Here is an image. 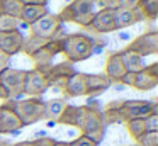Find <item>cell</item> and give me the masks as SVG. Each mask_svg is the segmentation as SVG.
I'll list each match as a JSON object with an SVG mask.
<instances>
[{
    "label": "cell",
    "mask_w": 158,
    "mask_h": 146,
    "mask_svg": "<svg viewBox=\"0 0 158 146\" xmlns=\"http://www.w3.org/2000/svg\"><path fill=\"white\" fill-rule=\"evenodd\" d=\"M139 146H158V132H144L138 139Z\"/></svg>",
    "instance_id": "f1b7e54d"
},
{
    "label": "cell",
    "mask_w": 158,
    "mask_h": 146,
    "mask_svg": "<svg viewBox=\"0 0 158 146\" xmlns=\"http://www.w3.org/2000/svg\"><path fill=\"white\" fill-rule=\"evenodd\" d=\"M44 14H48L46 5H24L19 20L24 22L26 26H31V24H34L38 19H41Z\"/></svg>",
    "instance_id": "7402d4cb"
},
{
    "label": "cell",
    "mask_w": 158,
    "mask_h": 146,
    "mask_svg": "<svg viewBox=\"0 0 158 146\" xmlns=\"http://www.w3.org/2000/svg\"><path fill=\"white\" fill-rule=\"evenodd\" d=\"M151 112H158V104L150 100H121L119 104V114L123 121L131 119H144Z\"/></svg>",
    "instance_id": "5b68a950"
},
{
    "label": "cell",
    "mask_w": 158,
    "mask_h": 146,
    "mask_svg": "<svg viewBox=\"0 0 158 146\" xmlns=\"http://www.w3.org/2000/svg\"><path fill=\"white\" fill-rule=\"evenodd\" d=\"M77 127L82 131V134H90L104 129L102 112L99 109L89 107V105H78L77 107Z\"/></svg>",
    "instance_id": "277c9868"
},
{
    "label": "cell",
    "mask_w": 158,
    "mask_h": 146,
    "mask_svg": "<svg viewBox=\"0 0 158 146\" xmlns=\"http://www.w3.org/2000/svg\"><path fill=\"white\" fill-rule=\"evenodd\" d=\"M24 78H26V70H17V68L9 66L0 73V83H2V87L7 88L10 98L17 100L19 95H22Z\"/></svg>",
    "instance_id": "ba28073f"
},
{
    "label": "cell",
    "mask_w": 158,
    "mask_h": 146,
    "mask_svg": "<svg viewBox=\"0 0 158 146\" xmlns=\"http://www.w3.org/2000/svg\"><path fill=\"white\" fill-rule=\"evenodd\" d=\"M0 98H2V100H9V98H10V95H9L7 88L2 87V83H0Z\"/></svg>",
    "instance_id": "8d00e7d4"
},
{
    "label": "cell",
    "mask_w": 158,
    "mask_h": 146,
    "mask_svg": "<svg viewBox=\"0 0 158 146\" xmlns=\"http://www.w3.org/2000/svg\"><path fill=\"white\" fill-rule=\"evenodd\" d=\"M55 124H56L55 121H48V122H46V126H48V127H53V126H55Z\"/></svg>",
    "instance_id": "ab89813d"
},
{
    "label": "cell",
    "mask_w": 158,
    "mask_h": 146,
    "mask_svg": "<svg viewBox=\"0 0 158 146\" xmlns=\"http://www.w3.org/2000/svg\"><path fill=\"white\" fill-rule=\"evenodd\" d=\"M126 49L134 51L139 56H150V54L158 53V32L156 31H148V32L141 34V36L134 37Z\"/></svg>",
    "instance_id": "9c48e42d"
},
{
    "label": "cell",
    "mask_w": 158,
    "mask_h": 146,
    "mask_svg": "<svg viewBox=\"0 0 158 146\" xmlns=\"http://www.w3.org/2000/svg\"><path fill=\"white\" fill-rule=\"evenodd\" d=\"M21 26V20L7 14H0V32H9V31H17Z\"/></svg>",
    "instance_id": "4316f807"
},
{
    "label": "cell",
    "mask_w": 158,
    "mask_h": 146,
    "mask_svg": "<svg viewBox=\"0 0 158 146\" xmlns=\"http://www.w3.org/2000/svg\"><path fill=\"white\" fill-rule=\"evenodd\" d=\"M55 146H70V143H58V141H56Z\"/></svg>",
    "instance_id": "f35d334b"
},
{
    "label": "cell",
    "mask_w": 158,
    "mask_h": 146,
    "mask_svg": "<svg viewBox=\"0 0 158 146\" xmlns=\"http://www.w3.org/2000/svg\"><path fill=\"white\" fill-rule=\"evenodd\" d=\"M158 85V63H151L136 73L134 87L139 92H148Z\"/></svg>",
    "instance_id": "7c38bea8"
},
{
    "label": "cell",
    "mask_w": 158,
    "mask_h": 146,
    "mask_svg": "<svg viewBox=\"0 0 158 146\" xmlns=\"http://www.w3.org/2000/svg\"><path fill=\"white\" fill-rule=\"evenodd\" d=\"M22 43H24V36L21 31H9V32H0V51L5 53L7 56H14V54L21 53Z\"/></svg>",
    "instance_id": "4fadbf2b"
},
{
    "label": "cell",
    "mask_w": 158,
    "mask_h": 146,
    "mask_svg": "<svg viewBox=\"0 0 158 146\" xmlns=\"http://www.w3.org/2000/svg\"><path fill=\"white\" fill-rule=\"evenodd\" d=\"M141 0H119V7L123 9H129V10H134L138 5H139Z\"/></svg>",
    "instance_id": "d6a6232c"
},
{
    "label": "cell",
    "mask_w": 158,
    "mask_h": 146,
    "mask_svg": "<svg viewBox=\"0 0 158 146\" xmlns=\"http://www.w3.org/2000/svg\"><path fill=\"white\" fill-rule=\"evenodd\" d=\"M95 49V41L87 34H66L61 39V53L70 63H80L89 60Z\"/></svg>",
    "instance_id": "6da1fadb"
},
{
    "label": "cell",
    "mask_w": 158,
    "mask_h": 146,
    "mask_svg": "<svg viewBox=\"0 0 158 146\" xmlns=\"http://www.w3.org/2000/svg\"><path fill=\"white\" fill-rule=\"evenodd\" d=\"M129 146H139V144H129Z\"/></svg>",
    "instance_id": "b9f144b4"
},
{
    "label": "cell",
    "mask_w": 158,
    "mask_h": 146,
    "mask_svg": "<svg viewBox=\"0 0 158 146\" xmlns=\"http://www.w3.org/2000/svg\"><path fill=\"white\" fill-rule=\"evenodd\" d=\"M75 68H73V63L70 61H65V63H58V65H51L48 70L44 71L46 80H48L49 87H56L60 90H65V85L68 81V78L75 73Z\"/></svg>",
    "instance_id": "30bf717a"
},
{
    "label": "cell",
    "mask_w": 158,
    "mask_h": 146,
    "mask_svg": "<svg viewBox=\"0 0 158 146\" xmlns=\"http://www.w3.org/2000/svg\"><path fill=\"white\" fill-rule=\"evenodd\" d=\"M112 81L100 73H85V87H87V95H99L104 90L110 87Z\"/></svg>",
    "instance_id": "e0dca14e"
},
{
    "label": "cell",
    "mask_w": 158,
    "mask_h": 146,
    "mask_svg": "<svg viewBox=\"0 0 158 146\" xmlns=\"http://www.w3.org/2000/svg\"><path fill=\"white\" fill-rule=\"evenodd\" d=\"M55 139L49 138V136H39V138H36L34 141H32V144L34 146H55Z\"/></svg>",
    "instance_id": "4dcf8cb0"
},
{
    "label": "cell",
    "mask_w": 158,
    "mask_h": 146,
    "mask_svg": "<svg viewBox=\"0 0 158 146\" xmlns=\"http://www.w3.org/2000/svg\"><path fill=\"white\" fill-rule=\"evenodd\" d=\"M90 29H94L97 34H107L114 32L116 26H114V10L109 9H100L99 12L94 14V19L90 22Z\"/></svg>",
    "instance_id": "5bb4252c"
},
{
    "label": "cell",
    "mask_w": 158,
    "mask_h": 146,
    "mask_svg": "<svg viewBox=\"0 0 158 146\" xmlns=\"http://www.w3.org/2000/svg\"><path fill=\"white\" fill-rule=\"evenodd\" d=\"M63 39V37H61ZM61 39H49L43 48L31 54V60L34 63V68L44 73L53 63V58L58 53H61Z\"/></svg>",
    "instance_id": "8992f818"
},
{
    "label": "cell",
    "mask_w": 158,
    "mask_h": 146,
    "mask_svg": "<svg viewBox=\"0 0 158 146\" xmlns=\"http://www.w3.org/2000/svg\"><path fill=\"white\" fill-rule=\"evenodd\" d=\"M126 127H127V132L131 134V138L136 139V141L146 132L143 119H131V121H126Z\"/></svg>",
    "instance_id": "d4e9b609"
},
{
    "label": "cell",
    "mask_w": 158,
    "mask_h": 146,
    "mask_svg": "<svg viewBox=\"0 0 158 146\" xmlns=\"http://www.w3.org/2000/svg\"><path fill=\"white\" fill-rule=\"evenodd\" d=\"M49 88V83L46 80V75L39 70H26V78H24V87L22 94L29 97H39Z\"/></svg>",
    "instance_id": "8fae6325"
},
{
    "label": "cell",
    "mask_w": 158,
    "mask_h": 146,
    "mask_svg": "<svg viewBox=\"0 0 158 146\" xmlns=\"http://www.w3.org/2000/svg\"><path fill=\"white\" fill-rule=\"evenodd\" d=\"M70 146H97V144L92 141V139L87 138L85 134H82V136H78L77 139H73V141L70 143Z\"/></svg>",
    "instance_id": "f546056e"
},
{
    "label": "cell",
    "mask_w": 158,
    "mask_h": 146,
    "mask_svg": "<svg viewBox=\"0 0 158 146\" xmlns=\"http://www.w3.org/2000/svg\"><path fill=\"white\" fill-rule=\"evenodd\" d=\"M143 121H144V129H146V132H158V112L148 114Z\"/></svg>",
    "instance_id": "83f0119b"
},
{
    "label": "cell",
    "mask_w": 158,
    "mask_h": 146,
    "mask_svg": "<svg viewBox=\"0 0 158 146\" xmlns=\"http://www.w3.org/2000/svg\"><path fill=\"white\" fill-rule=\"evenodd\" d=\"M94 0H72L66 7H63L61 12L56 14L58 19L63 22H73L82 27H89L94 19Z\"/></svg>",
    "instance_id": "7a4b0ae2"
},
{
    "label": "cell",
    "mask_w": 158,
    "mask_h": 146,
    "mask_svg": "<svg viewBox=\"0 0 158 146\" xmlns=\"http://www.w3.org/2000/svg\"><path fill=\"white\" fill-rule=\"evenodd\" d=\"M119 56H121V60H123V65H124L127 73H138V71H141L146 66L144 61H143V56H139V54L134 53V51L123 49V51H119Z\"/></svg>",
    "instance_id": "d6986e66"
},
{
    "label": "cell",
    "mask_w": 158,
    "mask_h": 146,
    "mask_svg": "<svg viewBox=\"0 0 158 146\" xmlns=\"http://www.w3.org/2000/svg\"><path fill=\"white\" fill-rule=\"evenodd\" d=\"M124 75H126V68L123 65L119 53H110L106 61V77L110 81H121Z\"/></svg>",
    "instance_id": "2e32d148"
},
{
    "label": "cell",
    "mask_w": 158,
    "mask_h": 146,
    "mask_svg": "<svg viewBox=\"0 0 158 146\" xmlns=\"http://www.w3.org/2000/svg\"><path fill=\"white\" fill-rule=\"evenodd\" d=\"M12 146H34V144H32V141H21V143H15Z\"/></svg>",
    "instance_id": "74e56055"
},
{
    "label": "cell",
    "mask_w": 158,
    "mask_h": 146,
    "mask_svg": "<svg viewBox=\"0 0 158 146\" xmlns=\"http://www.w3.org/2000/svg\"><path fill=\"white\" fill-rule=\"evenodd\" d=\"M9 63H10V56H7L5 53L0 51V73H2L5 68H9Z\"/></svg>",
    "instance_id": "e575fe53"
},
{
    "label": "cell",
    "mask_w": 158,
    "mask_h": 146,
    "mask_svg": "<svg viewBox=\"0 0 158 146\" xmlns=\"http://www.w3.org/2000/svg\"><path fill=\"white\" fill-rule=\"evenodd\" d=\"M46 43H48V39H43V37H38V36H34V34H31L29 37H24L21 51H24L27 56H31L34 51H38L39 48H43Z\"/></svg>",
    "instance_id": "cb8c5ba5"
},
{
    "label": "cell",
    "mask_w": 158,
    "mask_h": 146,
    "mask_svg": "<svg viewBox=\"0 0 158 146\" xmlns=\"http://www.w3.org/2000/svg\"><path fill=\"white\" fill-rule=\"evenodd\" d=\"M22 5H46L48 0H21Z\"/></svg>",
    "instance_id": "d590c367"
},
{
    "label": "cell",
    "mask_w": 158,
    "mask_h": 146,
    "mask_svg": "<svg viewBox=\"0 0 158 146\" xmlns=\"http://www.w3.org/2000/svg\"><path fill=\"white\" fill-rule=\"evenodd\" d=\"M94 2H97V0H94Z\"/></svg>",
    "instance_id": "7bdbcfd3"
},
{
    "label": "cell",
    "mask_w": 158,
    "mask_h": 146,
    "mask_svg": "<svg viewBox=\"0 0 158 146\" xmlns=\"http://www.w3.org/2000/svg\"><path fill=\"white\" fill-rule=\"evenodd\" d=\"M134 14L139 20H155L158 17V0H141L134 9Z\"/></svg>",
    "instance_id": "ffe728a7"
},
{
    "label": "cell",
    "mask_w": 158,
    "mask_h": 146,
    "mask_svg": "<svg viewBox=\"0 0 158 146\" xmlns=\"http://www.w3.org/2000/svg\"><path fill=\"white\" fill-rule=\"evenodd\" d=\"M68 102L65 98H51V100L44 102V119L46 121H58L60 114L63 112V109L66 107Z\"/></svg>",
    "instance_id": "603a6c76"
},
{
    "label": "cell",
    "mask_w": 158,
    "mask_h": 146,
    "mask_svg": "<svg viewBox=\"0 0 158 146\" xmlns=\"http://www.w3.org/2000/svg\"><path fill=\"white\" fill-rule=\"evenodd\" d=\"M31 34L38 37H43V39H53L60 31L63 29V24L61 20L58 19L56 14H44L41 19H38L34 24H31Z\"/></svg>",
    "instance_id": "52a82bcc"
},
{
    "label": "cell",
    "mask_w": 158,
    "mask_h": 146,
    "mask_svg": "<svg viewBox=\"0 0 158 146\" xmlns=\"http://www.w3.org/2000/svg\"><path fill=\"white\" fill-rule=\"evenodd\" d=\"M66 97H83L87 95V87H85V73L82 71H75L72 77L68 78L65 85V90Z\"/></svg>",
    "instance_id": "ac0fdd59"
},
{
    "label": "cell",
    "mask_w": 158,
    "mask_h": 146,
    "mask_svg": "<svg viewBox=\"0 0 158 146\" xmlns=\"http://www.w3.org/2000/svg\"><path fill=\"white\" fill-rule=\"evenodd\" d=\"M0 146H12V144H9V143H7V141H4V143L0 141Z\"/></svg>",
    "instance_id": "60d3db41"
},
{
    "label": "cell",
    "mask_w": 158,
    "mask_h": 146,
    "mask_svg": "<svg viewBox=\"0 0 158 146\" xmlns=\"http://www.w3.org/2000/svg\"><path fill=\"white\" fill-rule=\"evenodd\" d=\"M56 122L66 124V126H75L77 124V105L66 104V107L63 109V112L60 114V117H58Z\"/></svg>",
    "instance_id": "484cf974"
},
{
    "label": "cell",
    "mask_w": 158,
    "mask_h": 146,
    "mask_svg": "<svg viewBox=\"0 0 158 146\" xmlns=\"http://www.w3.org/2000/svg\"><path fill=\"white\" fill-rule=\"evenodd\" d=\"M95 3H99L100 9H109V10H116L119 7V0H97Z\"/></svg>",
    "instance_id": "1f68e13d"
},
{
    "label": "cell",
    "mask_w": 158,
    "mask_h": 146,
    "mask_svg": "<svg viewBox=\"0 0 158 146\" xmlns=\"http://www.w3.org/2000/svg\"><path fill=\"white\" fill-rule=\"evenodd\" d=\"M136 22H138V17H136V14H134V10L123 9V7H117V9L114 10V26H116V31L134 26Z\"/></svg>",
    "instance_id": "44dd1931"
},
{
    "label": "cell",
    "mask_w": 158,
    "mask_h": 146,
    "mask_svg": "<svg viewBox=\"0 0 158 146\" xmlns=\"http://www.w3.org/2000/svg\"><path fill=\"white\" fill-rule=\"evenodd\" d=\"M22 126H31L44 119V102L39 97H29L24 100H14L12 105Z\"/></svg>",
    "instance_id": "3957f363"
},
{
    "label": "cell",
    "mask_w": 158,
    "mask_h": 146,
    "mask_svg": "<svg viewBox=\"0 0 158 146\" xmlns=\"http://www.w3.org/2000/svg\"><path fill=\"white\" fill-rule=\"evenodd\" d=\"M134 80H136V73H127L123 77V80H121V83L126 85V87H134Z\"/></svg>",
    "instance_id": "836d02e7"
},
{
    "label": "cell",
    "mask_w": 158,
    "mask_h": 146,
    "mask_svg": "<svg viewBox=\"0 0 158 146\" xmlns=\"http://www.w3.org/2000/svg\"><path fill=\"white\" fill-rule=\"evenodd\" d=\"M21 127L22 124L17 114L14 112V109L0 105V134H10V132L19 131Z\"/></svg>",
    "instance_id": "9a60e30c"
}]
</instances>
